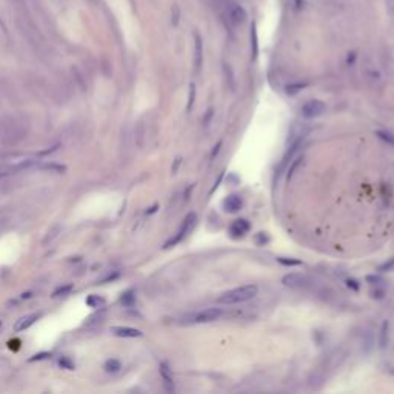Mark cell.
Here are the masks:
<instances>
[{
	"label": "cell",
	"mask_w": 394,
	"mask_h": 394,
	"mask_svg": "<svg viewBox=\"0 0 394 394\" xmlns=\"http://www.w3.org/2000/svg\"><path fill=\"white\" fill-rule=\"evenodd\" d=\"M27 136V128L16 117H7L0 120V142L4 145H17Z\"/></svg>",
	"instance_id": "cell-1"
},
{
	"label": "cell",
	"mask_w": 394,
	"mask_h": 394,
	"mask_svg": "<svg viewBox=\"0 0 394 394\" xmlns=\"http://www.w3.org/2000/svg\"><path fill=\"white\" fill-rule=\"evenodd\" d=\"M259 293V288L256 285H245V287H239L234 288L231 291L223 293L219 297V304H225V305H234V304H243L248 302V300L254 299Z\"/></svg>",
	"instance_id": "cell-2"
},
{
	"label": "cell",
	"mask_w": 394,
	"mask_h": 394,
	"mask_svg": "<svg viewBox=\"0 0 394 394\" xmlns=\"http://www.w3.org/2000/svg\"><path fill=\"white\" fill-rule=\"evenodd\" d=\"M225 19L229 22L231 27H240L246 22V11L243 7H240L239 4L234 2H228L225 5Z\"/></svg>",
	"instance_id": "cell-3"
},
{
	"label": "cell",
	"mask_w": 394,
	"mask_h": 394,
	"mask_svg": "<svg viewBox=\"0 0 394 394\" xmlns=\"http://www.w3.org/2000/svg\"><path fill=\"white\" fill-rule=\"evenodd\" d=\"M196 222H197V216L194 214V213H190L187 217L183 219V222H182V225H180V228H179V231L177 233L164 245V248H171V246H174V245H177L179 242H182L183 240V237L187 236L190 231L194 228V225H196Z\"/></svg>",
	"instance_id": "cell-4"
},
{
	"label": "cell",
	"mask_w": 394,
	"mask_h": 394,
	"mask_svg": "<svg viewBox=\"0 0 394 394\" xmlns=\"http://www.w3.org/2000/svg\"><path fill=\"white\" fill-rule=\"evenodd\" d=\"M282 284L288 288H293V290H305L311 285V281L307 274H302V273H290L287 274L284 279H282Z\"/></svg>",
	"instance_id": "cell-5"
},
{
	"label": "cell",
	"mask_w": 394,
	"mask_h": 394,
	"mask_svg": "<svg viewBox=\"0 0 394 394\" xmlns=\"http://www.w3.org/2000/svg\"><path fill=\"white\" fill-rule=\"evenodd\" d=\"M222 314H223V311L220 308H206L203 311L193 314L190 317V322H193V323H210V322L220 319Z\"/></svg>",
	"instance_id": "cell-6"
},
{
	"label": "cell",
	"mask_w": 394,
	"mask_h": 394,
	"mask_svg": "<svg viewBox=\"0 0 394 394\" xmlns=\"http://www.w3.org/2000/svg\"><path fill=\"white\" fill-rule=\"evenodd\" d=\"M325 109H327V105L322 100L313 99L302 106V115L307 119H314V117H319L320 114L325 112Z\"/></svg>",
	"instance_id": "cell-7"
},
{
	"label": "cell",
	"mask_w": 394,
	"mask_h": 394,
	"mask_svg": "<svg viewBox=\"0 0 394 394\" xmlns=\"http://www.w3.org/2000/svg\"><path fill=\"white\" fill-rule=\"evenodd\" d=\"M249 228H251V225H249L248 220H245V219H237V220H234L233 223H231V226H229V234L233 236L234 239H239V237H242V236H245V234L248 233Z\"/></svg>",
	"instance_id": "cell-8"
},
{
	"label": "cell",
	"mask_w": 394,
	"mask_h": 394,
	"mask_svg": "<svg viewBox=\"0 0 394 394\" xmlns=\"http://www.w3.org/2000/svg\"><path fill=\"white\" fill-rule=\"evenodd\" d=\"M202 62H203V43H202L200 36L196 33L194 34V71H196V74L200 73Z\"/></svg>",
	"instance_id": "cell-9"
},
{
	"label": "cell",
	"mask_w": 394,
	"mask_h": 394,
	"mask_svg": "<svg viewBox=\"0 0 394 394\" xmlns=\"http://www.w3.org/2000/svg\"><path fill=\"white\" fill-rule=\"evenodd\" d=\"M242 205H243L242 197L237 196V194H231V196H228L223 200V208H225V211H228V213H237L242 208Z\"/></svg>",
	"instance_id": "cell-10"
},
{
	"label": "cell",
	"mask_w": 394,
	"mask_h": 394,
	"mask_svg": "<svg viewBox=\"0 0 394 394\" xmlns=\"http://www.w3.org/2000/svg\"><path fill=\"white\" fill-rule=\"evenodd\" d=\"M111 333L119 337H142L144 336V333L141 330L129 328V327H112Z\"/></svg>",
	"instance_id": "cell-11"
},
{
	"label": "cell",
	"mask_w": 394,
	"mask_h": 394,
	"mask_svg": "<svg viewBox=\"0 0 394 394\" xmlns=\"http://www.w3.org/2000/svg\"><path fill=\"white\" fill-rule=\"evenodd\" d=\"M249 42H251V59L256 60V59H257V54H259V37H257V27H256V23H251Z\"/></svg>",
	"instance_id": "cell-12"
},
{
	"label": "cell",
	"mask_w": 394,
	"mask_h": 394,
	"mask_svg": "<svg viewBox=\"0 0 394 394\" xmlns=\"http://www.w3.org/2000/svg\"><path fill=\"white\" fill-rule=\"evenodd\" d=\"M37 317H39V314H30V316H25V317L19 319L17 323H16V327H14V330H16V331H23V330L30 328L33 323L37 320Z\"/></svg>",
	"instance_id": "cell-13"
},
{
	"label": "cell",
	"mask_w": 394,
	"mask_h": 394,
	"mask_svg": "<svg viewBox=\"0 0 394 394\" xmlns=\"http://www.w3.org/2000/svg\"><path fill=\"white\" fill-rule=\"evenodd\" d=\"M145 134H147V131H145L144 122H139L136 129H134V141H136V145L139 148H142L144 144H145Z\"/></svg>",
	"instance_id": "cell-14"
},
{
	"label": "cell",
	"mask_w": 394,
	"mask_h": 394,
	"mask_svg": "<svg viewBox=\"0 0 394 394\" xmlns=\"http://www.w3.org/2000/svg\"><path fill=\"white\" fill-rule=\"evenodd\" d=\"M160 374H162V379H164L165 382V388L168 391H173L174 386H173V376H171V371H170V368L167 363H162L160 365Z\"/></svg>",
	"instance_id": "cell-15"
},
{
	"label": "cell",
	"mask_w": 394,
	"mask_h": 394,
	"mask_svg": "<svg viewBox=\"0 0 394 394\" xmlns=\"http://www.w3.org/2000/svg\"><path fill=\"white\" fill-rule=\"evenodd\" d=\"M60 233H62V226H60L59 223L54 225V226H51V229L48 231V233H46V236H45V239H43V245H45V246L51 245V243L59 237Z\"/></svg>",
	"instance_id": "cell-16"
},
{
	"label": "cell",
	"mask_w": 394,
	"mask_h": 394,
	"mask_svg": "<svg viewBox=\"0 0 394 394\" xmlns=\"http://www.w3.org/2000/svg\"><path fill=\"white\" fill-rule=\"evenodd\" d=\"M388 331H389V323L385 320V322L382 323V328H380V339H379L380 348H385L386 343H388Z\"/></svg>",
	"instance_id": "cell-17"
},
{
	"label": "cell",
	"mask_w": 394,
	"mask_h": 394,
	"mask_svg": "<svg viewBox=\"0 0 394 394\" xmlns=\"http://www.w3.org/2000/svg\"><path fill=\"white\" fill-rule=\"evenodd\" d=\"M105 320V314L103 313H97L94 316H91L86 323H85V327H96V325H100V323Z\"/></svg>",
	"instance_id": "cell-18"
},
{
	"label": "cell",
	"mask_w": 394,
	"mask_h": 394,
	"mask_svg": "<svg viewBox=\"0 0 394 394\" xmlns=\"http://www.w3.org/2000/svg\"><path fill=\"white\" fill-rule=\"evenodd\" d=\"M307 86V83H302V82H296V83H290L287 86V94L288 96H296L299 91H302L304 88Z\"/></svg>",
	"instance_id": "cell-19"
},
{
	"label": "cell",
	"mask_w": 394,
	"mask_h": 394,
	"mask_svg": "<svg viewBox=\"0 0 394 394\" xmlns=\"http://www.w3.org/2000/svg\"><path fill=\"white\" fill-rule=\"evenodd\" d=\"M86 304L92 308H99V307H103L105 305V299L99 297V296H89L86 299Z\"/></svg>",
	"instance_id": "cell-20"
},
{
	"label": "cell",
	"mask_w": 394,
	"mask_h": 394,
	"mask_svg": "<svg viewBox=\"0 0 394 394\" xmlns=\"http://www.w3.org/2000/svg\"><path fill=\"white\" fill-rule=\"evenodd\" d=\"M277 262L285 265V267H299V265H302V260L293 259V257H277Z\"/></svg>",
	"instance_id": "cell-21"
},
{
	"label": "cell",
	"mask_w": 394,
	"mask_h": 394,
	"mask_svg": "<svg viewBox=\"0 0 394 394\" xmlns=\"http://www.w3.org/2000/svg\"><path fill=\"white\" fill-rule=\"evenodd\" d=\"M105 369L108 373H117L119 369H120V362L119 360H115V359H111L105 363Z\"/></svg>",
	"instance_id": "cell-22"
},
{
	"label": "cell",
	"mask_w": 394,
	"mask_h": 394,
	"mask_svg": "<svg viewBox=\"0 0 394 394\" xmlns=\"http://www.w3.org/2000/svg\"><path fill=\"white\" fill-rule=\"evenodd\" d=\"M194 100H196V85L191 83L190 85V91H188V103H187V111L190 112L193 105H194Z\"/></svg>",
	"instance_id": "cell-23"
},
{
	"label": "cell",
	"mask_w": 394,
	"mask_h": 394,
	"mask_svg": "<svg viewBox=\"0 0 394 394\" xmlns=\"http://www.w3.org/2000/svg\"><path fill=\"white\" fill-rule=\"evenodd\" d=\"M376 134H377L379 139H382V141H385L386 144H389V145L394 147V136H392V134H389V133H386V131H377Z\"/></svg>",
	"instance_id": "cell-24"
},
{
	"label": "cell",
	"mask_w": 394,
	"mask_h": 394,
	"mask_svg": "<svg viewBox=\"0 0 394 394\" xmlns=\"http://www.w3.org/2000/svg\"><path fill=\"white\" fill-rule=\"evenodd\" d=\"M300 164H302V157H297V159L293 162V164H291V167L288 168V174H287V176H288V179H291V177H293L294 171L297 170V167H299Z\"/></svg>",
	"instance_id": "cell-25"
},
{
	"label": "cell",
	"mask_w": 394,
	"mask_h": 394,
	"mask_svg": "<svg viewBox=\"0 0 394 394\" xmlns=\"http://www.w3.org/2000/svg\"><path fill=\"white\" fill-rule=\"evenodd\" d=\"M42 168L43 170H51V171H56V173H63L66 170L63 165H57V164H48V165H43Z\"/></svg>",
	"instance_id": "cell-26"
},
{
	"label": "cell",
	"mask_w": 394,
	"mask_h": 394,
	"mask_svg": "<svg viewBox=\"0 0 394 394\" xmlns=\"http://www.w3.org/2000/svg\"><path fill=\"white\" fill-rule=\"evenodd\" d=\"M392 270H394V257L379 267V271H380V273H386V271H392Z\"/></svg>",
	"instance_id": "cell-27"
},
{
	"label": "cell",
	"mask_w": 394,
	"mask_h": 394,
	"mask_svg": "<svg viewBox=\"0 0 394 394\" xmlns=\"http://www.w3.org/2000/svg\"><path fill=\"white\" fill-rule=\"evenodd\" d=\"M122 304L123 305H133L134 304V296H133V291H128V293H125L123 294V297H122Z\"/></svg>",
	"instance_id": "cell-28"
},
{
	"label": "cell",
	"mask_w": 394,
	"mask_h": 394,
	"mask_svg": "<svg viewBox=\"0 0 394 394\" xmlns=\"http://www.w3.org/2000/svg\"><path fill=\"white\" fill-rule=\"evenodd\" d=\"M366 281H368L369 284H371V285H376V287H379L380 284H383V279H382V277H380V276H376V274H374V276H368V277H366Z\"/></svg>",
	"instance_id": "cell-29"
},
{
	"label": "cell",
	"mask_w": 394,
	"mask_h": 394,
	"mask_svg": "<svg viewBox=\"0 0 394 394\" xmlns=\"http://www.w3.org/2000/svg\"><path fill=\"white\" fill-rule=\"evenodd\" d=\"M60 365H62L63 368H66V369H74V368H76L74 362H71L68 357H62V359H60Z\"/></svg>",
	"instance_id": "cell-30"
},
{
	"label": "cell",
	"mask_w": 394,
	"mask_h": 394,
	"mask_svg": "<svg viewBox=\"0 0 394 394\" xmlns=\"http://www.w3.org/2000/svg\"><path fill=\"white\" fill-rule=\"evenodd\" d=\"M71 290H73V287H71V285H66V287H63V288H59V290H56L53 296H54V297H57V296H60V294L63 296V294H68V293L71 291Z\"/></svg>",
	"instance_id": "cell-31"
},
{
	"label": "cell",
	"mask_w": 394,
	"mask_h": 394,
	"mask_svg": "<svg viewBox=\"0 0 394 394\" xmlns=\"http://www.w3.org/2000/svg\"><path fill=\"white\" fill-rule=\"evenodd\" d=\"M179 16H180V11L177 8V5L173 7V25H177V22H179Z\"/></svg>",
	"instance_id": "cell-32"
},
{
	"label": "cell",
	"mask_w": 394,
	"mask_h": 394,
	"mask_svg": "<svg viewBox=\"0 0 394 394\" xmlns=\"http://www.w3.org/2000/svg\"><path fill=\"white\" fill-rule=\"evenodd\" d=\"M46 357H51V354H50V353H40V354L33 356L30 360H31V362H34V360H43V359H46Z\"/></svg>",
	"instance_id": "cell-33"
},
{
	"label": "cell",
	"mask_w": 394,
	"mask_h": 394,
	"mask_svg": "<svg viewBox=\"0 0 394 394\" xmlns=\"http://www.w3.org/2000/svg\"><path fill=\"white\" fill-rule=\"evenodd\" d=\"M383 294H385V290H376V291L373 293V297H376V299H382Z\"/></svg>",
	"instance_id": "cell-34"
},
{
	"label": "cell",
	"mask_w": 394,
	"mask_h": 394,
	"mask_svg": "<svg viewBox=\"0 0 394 394\" xmlns=\"http://www.w3.org/2000/svg\"><path fill=\"white\" fill-rule=\"evenodd\" d=\"M211 115H213V109H208V112H206V117H205V125H208L210 123V119H211Z\"/></svg>",
	"instance_id": "cell-35"
},
{
	"label": "cell",
	"mask_w": 394,
	"mask_h": 394,
	"mask_svg": "<svg viewBox=\"0 0 394 394\" xmlns=\"http://www.w3.org/2000/svg\"><path fill=\"white\" fill-rule=\"evenodd\" d=\"M346 284H348V287H350V288L353 287V288H354L356 291L359 290V285L356 284V281H346Z\"/></svg>",
	"instance_id": "cell-36"
},
{
	"label": "cell",
	"mask_w": 394,
	"mask_h": 394,
	"mask_svg": "<svg viewBox=\"0 0 394 394\" xmlns=\"http://www.w3.org/2000/svg\"><path fill=\"white\" fill-rule=\"evenodd\" d=\"M220 147H222V142H219V144H217V147H214V150H213V154H211V157H214V156H216V154L219 153V148H220Z\"/></svg>",
	"instance_id": "cell-37"
}]
</instances>
